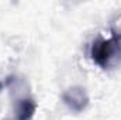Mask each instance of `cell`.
I'll return each instance as SVG.
<instances>
[{"label":"cell","instance_id":"6da1fadb","mask_svg":"<svg viewBox=\"0 0 121 120\" xmlns=\"http://www.w3.org/2000/svg\"><path fill=\"white\" fill-rule=\"evenodd\" d=\"M90 58L101 69L116 68L121 62V34L113 30L107 38L99 34L90 45Z\"/></svg>","mask_w":121,"mask_h":120},{"label":"cell","instance_id":"7a4b0ae2","mask_svg":"<svg viewBox=\"0 0 121 120\" xmlns=\"http://www.w3.org/2000/svg\"><path fill=\"white\" fill-rule=\"evenodd\" d=\"M62 102L69 110L80 113L89 106V95L83 86L75 85L68 88L62 93Z\"/></svg>","mask_w":121,"mask_h":120},{"label":"cell","instance_id":"3957f363","mask_svg":"<svg viewBox=\"0 0 121 120\" xmlns=\"http://www.w3.org/2000/svg\"><path fill=\"white\" fill-rule=\"evenodd\" d=\"M37 110V103L31 97H21L14 105V119L16 120H32Z\"/></svg>","mask_w":121,"mask_h":120},{"label":"cell","instance_id":"277c9868","mask_svg":"<svg viewBox=\"0 0 121 120\" xmlns=\"http://www.w3.org/2000/svg\"><path fill=\"white\" fill-rule=\"evenodd\" d=\"M3 89V83H1V82H0V90Z\"/></svg>","mask_w":121,"mask_h":120}]
</instances>
